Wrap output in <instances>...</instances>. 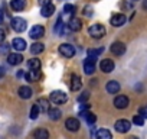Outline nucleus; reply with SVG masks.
Returning a JSON list of instances; mask_svg holds the SVG:
<instances>
[{"instance_id": "f03ea898", "label": "nucleus", "mask_w": 147, "mask_h": 139, "mask_svg": "<svg viewBox=\"0 0 147 139\" xmlns=\"http://www.w3.org/2000/svg\"><path fill=\"white\" fill-rule=\"evenodd\" d=\"M59 54L65 58H72L75 55V48L71 44H62V45H59Z\"/></svg>"}, {"instance_id": "f3484780", "label": "nucleus", "mask_w": 147, "mask_h": 139, "mask_svg": "<svg viewBox=\"0 0 147 139\" xmlns=\"http://www.w3.org/2000/svg\"><path fill=\"white\" fill-rule=\"evenodd\" d=\"M12 48H15L16 51H23L26 49V41L22 38H15L12 41Z\"/></svg>"}, {"instance_id": "2eb2a0df", "label": "nucleus", "mask_w": 147, "mask_h": 139, "mask_svg": "<svg viewBox=\"0 0 147 139\" xmlns=\"http://www.w3.org/2000/svg\"><path fill=\"white\" fill-rule=\"evenodd\" d=\"M53 13H55V6H53L52 3L45 5V6H42V9H40V15H42L43 18H51Z\"/></svg>"}, {"instance_id": "4c0bfd02", "label": "nucleus", "mask_w": 147, "mask_h": 139, "mask_svg": "<svg viewBox=\"0 0 147 139\" xmlns=\"http://www.w3.org/2000/svg\"><path fill=\"white\" fill-rule=\"evenodd\" d=\"M38 3H39L40 6H45V5H49L51 2H49V0H38Z\"/></svg>"}, {"instance_id": "a19ab883", "label": "nucleus", "mask_w": 147, "mask_h": 139, "mask_svg": "<svg viewBox=\"0 0 147 139\" xmlns=\"http://www.w3.org/2000/svg\"><path fill=\"white\" fill-rule=\"evenodd\" d=\"M143 7L147 10V0H144V2H143Z\"/></svg>"}, {"instance_id": "7ed1b4c3", "label": "nucleus", "mask_w": 147, "mask_h": 139, "mask_svg": "<svg viewBox=\"0 0 147 139\" xmlns=\"http://www.w3.org/2000/svg\"><path fill=\"white\" fill-rule=\"evenodd\" d=\"M66 100H68V96L63 91L56 90V91H52L51 93V102L55 103V104H63Z\"/></svg>"}, {"instance_id": "79ce46f5", "label": "nucleus", "mask_w": 147, "mask_h": 139, "mask_svg": "<svg viewBox=\"0 0 147 139\" xmlns=\"http://www.w3.org/2000/svg\"><path fill=\"white\" fill-rule=\"evenodd\" d=\"M2 20H3V15H2V12H0V23H2Z\"/></svg>"}, {"instance_id": "473e14b6", "label": "nucleus", "mask_w": 147, "mask_h": 139, "mask_svg": "<svg viewBox=\"0 0 147 139\" xmlns=\"http://www.w3.org/2000/svg\"><path fill=\"white\" fill-rule=\"evenodd\" d=\"M133 122H134L136 125H138V126H143V125H144V117H143L141 114H136V116L133 117Z\"/></svg>"}, {"instance_id": "ea45409f", "label": "nucleus", "mask_w": 147, "mask_h": 139, "mask_svg": "<svg viewBox=\"0 0 147 139\" xmlns=\"http://www.w3.org/2000/svg\"><path fill=\"white\" fill-rule=\"evenodd\" d=\"M5 73H6V71H5V68H3V67H0V78L5 77Z\"/></svg>"}, {"instance_id": "a211bd4d", "label": "nucleus", "mask_w": 147, "mask_h": 139, "mask_svg": "<svg viewBox=\"0 0 147 139\" xmlns=\"http://www.w3.org/2000/svg\"><path fill=\"white\" fill-rule=\"evenodd\" d=\"M23 61V57L20 55V54H9L7 55V62L10 64V65H19L20 62Z\"/></svg>"}, {"instance_id": "bb28decb", "label": "nucleus", "mask_w": 147, "mask_h": 139, "mask_svg": "<svg viewBox=\"0 0 147 139\" xmlns=\"http://www.w3.org/2000/svg\"><path fill=\"white\" fill-rule=\"evenodd\" d=\"M36 104L39 106L40 112H49V109H51V107H49V102H48L46 99H39Z\"/></svg>"}, {"instance_id": "20e7f679", "label": "nucleus", "mask_w": 147, "mask_h": 139, "mask_svg": "<svg viewBox=\"0 0 147 139\" xmlns=\"http://www.w3.org/2000/svg\"><path fill=\"white\" fill-rule=\"evenodd\" d=\"M10 25H12V28L16 31V32H23V31H26V20L25 19H22V18H13L12 20H10Z\"/></svg>"}, {"instance_id": "f257e3e1", "label": "nucleus", "mask_w": 147, "mask_h": 139, "mask_svg": "<svg viewBox=\"0 0 147 139\" xmlns=\"http://www.w3.org/2000/svg\"><path fill=\"white\" fill-rule=\"evenodd\" d=\"M88 33H90L92 38H95V39H100V38H102V36L105 35V28H104L102 25H100V23H95V25L90 26V29H88Z\"/></svg>"}, {"instance_id": "5701e85b", "label": "nucleus", "mask_w": 147, "mask_h": 139, "mask_svg": "<svg viewBox=\"0 0 147 139\" xmlns=\"http://www.w3.org/2000/svg\"><path fill=\"white\" fill-rule=\"evenodd\" d=\"M19 96L22 99H30L32 97V89L28 87V86H22L19 89Z\"/></svg>"}, {"instance_id": "6ab92c4d", "label": "nucleus", "mask_w": 147, "mask_h": 139, "mask_svg": "<svg viewBox=\"0 0 147 139\" xmlns=\"http://www.w3.org/2000/svg\"><path fill=\"white\" fill-rule=\"evenodd\" d=\"M10 7L15 12H20L26 7V0H12L10 2Z\"/></svg>"}, {"instance_id": "58836bf2", "label": "nucleus", "mask_w": 147, "mask_h": 139, "mask_svg": "<svg viewBox=\"0 0 147 139\" xmlns=\"http://www.w3.org/2000/svg\"><path fill=\"white\" fill-rule=\"evenodd\" d=\"M138 114H141L143 117H147V110H146V109H140V112H138Z\"/></svg>"}, {"instance_id": "dca6fc26", "label": "nucleus", "mask_w": 147, "mask_h": 139, "mask_svg": "<svg viewBox=\"0 0 147 139\" xmlns=\"http://www.w3.org/2000/svg\"><path fill=\"white\" fill-rule=\"evenodd\" d=\"M125 20H127V18H125L124 15L118 13V15H114V16L111 18L110 23H111L113 26H121V25H124V23H125Z\"/></svg>"}, {"instance_id": "7c9ffc66", "label": "nucleus", "mask_w": 147, "mask_h": 139, "mask_svg": "<svg viewBox=\"0 0 147 139\" xmlns=\"http://www.w3.org/2000/svg\"><path fill=\"white\" fill-rule=\"evenodd\" d=\"M63 10H65L66 15H74L77 9H75V6H74V5H69V3H68V5L63 6Z\"/></svg>"}, {"instance_id": "cd10ccee", "label": "nucleus", "mask_w": 147, "mask_h": 139, "mask_svg": "<svg viewBox=\"0 0 147 139\" xmlns=\"http://www.w3.org/2000/svg\"><path fill=\"white\" fill-rule=\"evenodd\" d=\"M28 67L29 70H40V61L38 58H32L28 61Z\"/></svg>"}, {"instance_id": "423d86ee", "label": "nucleus", "mask_w": 147, "mask_h": 139, "mask_svg": "<svg viewBox=\"0 0 147 139\" xmlns=\"http://www.w3.org/2000/svg\"><path fill=\"white\" fill-rule=\"evenodd\" d=\"M130 126H131V123H130L128 120H125V119H120V120L115 122V130L120 132V133L128 132V130H130Z\"/></svg>"}, {"instance_id": "f8f14e48", "label": "nucleus", "mask_w": 147, "mask_h": 139, "mask_svg": "<svg viewBox=\"0 0 147 139\" xmlns=\"http://www.w3.org/2000/svg\"><path fill=\"white\" fill-rule=\"evenodd\" d=\"M114 106L117 109H125L128 106V97L127 96H117L114 100Z\"/></svg>"}, {"instance_id": "9b49d317", "label": "nucleus", "mask_w": 147, "mask_h": 139, "mask_svg": "<svg viewBox=\"0 0 147 139\" xmlns=\"http://www.w3.org/2000/svg\"><path fill=\"white\" fill-rule=\"evenodd\" d=\"M111 52H113L114 55L120 57V55H123V54L125 52V45H124L123 42H114V44L111 45Z\"/></svg>"}, {"instance_id": "ddd939ff", "label": "nucleus", "mask_w": 147, "mask_h": 139, "mask_svg": "<svg viewBox=\"0 0 147 139\" xmlns=\"http://www.w3.org/2000/svg\"><path fill=\"white\" fill-rule=\"evenodd\" d=\"M66 25H68V28H69L71 31H74V32H78V31L82 28L81 20H80V19H77V18H72V19H69Z\"/></svg>"}, {"instance_id": "2f4dec72", "label": "nucleus", "mask_w": 147, "mask_h": 139, "mask_svg": "<svg viewBox=\"0 0 147 139\" xmlns=\"http://www.w3.org/2000/svg\"><path fill=\"white\" fill-rule=\"evenodd\" d=\"M101 52H104V48H98V49H90L88 51V57H92V58H97Z\"/></svg>"}, {"instance_id": "4be33fe9", "label": "nucleus", "mask_w": 147, "mask_h": 139, "mask_svg": "<svg viewBox=\"0 0 147 139\" xmlns=\"http://www.w3.org/2000/svg\"><path fill=\"white\" fill-rule=\"evenodd\" d=\"M95 138L97 139H113V135L108 129H100V130H97Z\"/></svg>"}, {"instance_id": "9d476101", "label": "nucleus", "mask_w": 147, "mask_h": 139, "mask_svg": "<svg viewBox=\"0 0 147 139\" xmlns=\"http://www.w3.org/2000/svg\"><path fill=\"white\" fill-rule=\"evenodd\" d=\"M81 87H82L81 77L77 76V74H72V76H71V90H72V91H78Z\"/></svg>"}, {"instance_id": "393cba45", "label": "nucleus", "mask_w": 147, "mask_h": 139, "mask_svg": "<svg viewBox=\"0 0 147 139\" xmlns=\"http://www.w3.org/2000/svg\"><path fill=\"white\" fill-rule=\"evenodd\" d=\"M80 114H81V116H82V117H84V119L90 123V125L95 123V120H97V116H95L94 113H90V112H81Z\"/></svg>"}, {"instance_id": "aec40b11", "label": "nucleus", "mask_w": 147, "mask_h": 139, "mask_svg": "<svg viewBox=\"0 0 147 139\" xmlns=\"http://www.w3.org/2000/svg\"><path fill=\"white\" fill-rule=\"evenodd\" d=\"M105 90H107L108 93H111V94H114V93H118V91H120V84H118L117 81L111 80V81H108V83H107V86H105Z\"/></svg>"}, {"instance_id": "39448f33", "label": "nucleus", "mask_w": 147, "mask_h": 139, "mask_svg": "<svg viewBox=\"0 0 147 139\" xmlns=\"http://www.w3.org/2000/svg\"><path fill=\"white\" fill-rule=\"evenodd\" d=\"M43 35H45V28H43L42 25H35V26L30 29V32H29V36H30L32 39H40Z\"/></svg>"}, {"instance_id": "e433bc0d", "label": "nucleus", "mask_w": 147, "mask_h": 139, "mask_svg": "<svg viewBox=\"0 0 147 139\" xmlns=\"http://www.w3.org/2000/svg\"><path fill=\"white\" fill-rule=\"evenodd\" d=\"M5 38H6V33H5V31H3L2 28H0V42H3Z\"/></svg>"}, {"instance_id": "c756f323", "label": "nucleus", "mask_w": 147, "mask_h": 139, "mask_svg": "<svg viewBox=\"0 0 147 139\" xmlns=\"http://www.w3.org/2000/svg\"><path fill=\"white\" fill-rule=\"evenodd\" d=\"M39 112H40L39 106H38V104H33L32 109H30V119H36L38 114H39Z\"/></svg>"}, {"instance_id": "b1692460", "label": "nucleus", "mask_w": 147, "mask_h": 139, "mask_svg": "<svg viewBox=\"0 0 147 139\" xmlns=\"http://www.w3.org/2000/svg\"><path fill=\"white\" fill-rule=\"evenodd\" d=\"M66 28H68V25L65 26V23L62 22V18H59V20H58V23H56V26H55V32L62 36V35L66 32Z\"/></svg>"}, {"instance_id": "1a4fd4ad", "label": "nucleus", "mask_w": 147, "mask_h": 139, "mask_svg": "<svg viewBox=\"0 0 147 139\" xmlns=\"http://www.w3.org/2000/svg\"><path fill=\"white\" fill-rule=\"evenodd\" d=\"M65 126H66V129L71 130V132H77V130L81 127V126H80V120L75 119V117H69V119H66Z\"/></svg>"}, {"instance_id": "a878e982", "label": "nucleus", "mask_w": 147, "mask_h": 139, "mask_svg": "<svg viewBox=\"0 0 147 139\" xmlns=\"http://www.w3.org/2000/svg\"><path fill=\"white\" fill-rule=\"evenodd\" d=\"M43 49H45V45L40 44V42H35L30 46V52L32 54H40V52H43Z\"/></svg>"}, {"instance_id": "c9c22d12", "label": "nucleus", "mask_w": 147, "mask_h": 139, "mask_svg": "<svg viewBox=\"0 0 147 139\" xmlns=\"http://www.w3.org/2000/svg\"><path fill=\"white\" fill-rule=\"evenodd\" d=\"M84 10H85V16H91V15H92V7L87 6V7H85Z\"/></svg>"}, {"instance_id": "37998d69", "label": "nucleus", "mask_w": 147, "mask_h": 139, "mask_svg": "<svg viewBox=\"0 0 147 139\" xmlns=\"http://www.w3.org/2000/svg\"><path fill=\"white\" fill-rule=\"evenodd\" d=\"M128 139H138V138H136V136H131V138H128Z\"/></svg>"}, {"instance_id": "f704fd0d", "label": "nucleus", "mask_w": 147, "mask_h": 139, "mask_svg": "<svg viewBox=\"0 0 147 139\" xmlns=\"http://www.w3.org/2000/svg\"><path fill=\"white\" fill-rule=\"evenodd\" d=\"M9 45L7 44H5V45H2V46H0V54H7V51H9Z\"/></svg>"}, {"instance_id": "4468645a", "label": "nucleus", "mask_w": 147, "mask_h": 139, "mask_svg": "<svg viewBox=\"0 0 147 139\" xmlns=\"http://www.w3.org/2000/svg\"><path fill=\"white\" fill-rule=\"evenodd\" d=\"M100 68L102 73H111L114 70V62L111 59H102L101 64H100Z\"/></svg>"}, {"instance_id": "c85d7f7f", "label": "nucleus", "mask_w": 147, "mask_h": 139, "mask_svg": "<svg viewBox=\"0 0 147 139\" xmlns=\"http://www.w3.org/2000/svg\"><path fill=\"white\" fill-rule=\"evenodd\" d=\"M48 114H49V117L52 119V120H58L59 117H61V110L59 109H56V107H53V109H49V112H48Z\"/></svg>"}, {"instance_id": "6e6552de", "label": "nucleus", "mask_w": 147, "mask_h": 139, "mask_svg": "<svg viewBox=\"0 0 147 139\" xmlns=\"http://www.w3.org/2000/svg\"><path fill=\"white\" fill-rule=\"evenodd\" d=\"M95 59L97 58H92V57H88L87 59H85V62H84V71H85V74H92L94 71H95V65H94V62H95Z\"/></svg>"}, {"instance_id": "0eeeda50", "label": "nucleus", "mask_w": 147, "mask_h": 139, "mask_svg": "<svg viewBox=\"0 0 147 139\" xmlns=\"http://www.w3.org/2000/svg\"><path fill=\"white\" fill-rule=\"evenodd\" d=\"M25 78L30 83L33 81H39L42 78V73H40V70H29V73L25 74Z\"/></svg>"}, {"instance_id": "72a5a7b5", "label": "nucleus", "mask_w": 147, "mask_h": 139, "mask_svg": "<svg viewBox=\"0 0 147 139\" xmlns=\"http://www.w3.org/2000/svg\"><path fill=\"white\" fill-rule=\"evenodd\" d=\"M88 99H90V91H84V93L78 97V102H80V103H85Z\"/></svg>"}, {"instance_id": "412c9836", "label": "nucleus", "mask_w": 147, "mask_h": 139, "mask_svg": "<svg viewBox=\"0 0 147 139\" xmlns=\"http://www.w3.org/2000/svg\"><path fill=\"white\" fill-rule=\"evenodd\" d=\"M33 138H35V139H49V132H48L46 129L39 127V129H36V130L33 132Z\"/></svg>"}]
</instances>
